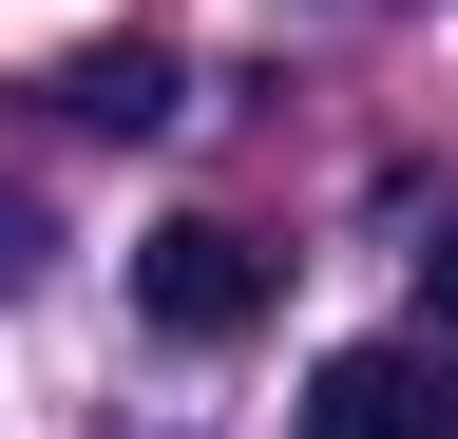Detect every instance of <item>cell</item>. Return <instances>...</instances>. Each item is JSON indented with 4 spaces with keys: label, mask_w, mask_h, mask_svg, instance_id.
Returning a JSON list of instances; mask_svg holds the SVG:
<instances>
[{
    "label": "cell",
    "mask_w": 458,
    "mask_h": 439,
    "mask_svg": "<svg viewBox=\"0 0 458 439\" xmlns=\"http://www.w3.org/2000/svg\"><path fill=\"white\" fill-rule=\"evenodd\" d=\"M134 325H172V344H249V325H267V249L229 230V210L134 230Z\"/></svg>",
    "instance_id": "cell-1"
},
{
    "label": "cell",
    "mask_w": 458,
    "mask_h": 439,
    "mask_svg": "<svg viewBox=\"0 0 458 439\" xmlns=\"http://www.w3.org/2000/svg\"><path fill=\"white\" fill-rule=\"evenodd\" d=\"M306 439H458V344H344L306 382Z\"/></svg>",
    "instance_id": "cell-2"
},
{
    "label": "cell",
    "mask_w": 458,
    "mask_h": 439,
    "mask_svg": "<svg viewBox=\"0 0 458 439\" xmlns=\"http://www.w3.org/2000/svg\"><path fill=\"white\" fill-rule=\"evenodd\" d=\"M57 115H77V134H153V115H172V38H96V58H57Z\"/></svg>",
    "instance_id": "cell-3"
},
{
    "label": "cell",
    "mask_w": 458,
    "mask_h": 439,
    "mask_svg": "<svg viewBox=\"0 0 458 439\" xmlns=\"http://www.w3.org/2000/svg\"><path fill=\"white\" fill-rule=\"evenodd\" d=\"M38 267H57V230H38V191H0V306H20Z\"/></svg>",
    "instance_id": "cell-4"
},
{
    "label": "cell",
    "mask_w": 458,
    "mask_h": 439,
    "mask_svg": "<svg viewBox=\"0 0 458 439\" xmlns=\"http://www.w3.org/2000/svg\"><path fill=\"white\" fill-rule=\"evenodd\" d=\"M420 306L458 325V210H439V230H420Z\"/></svg>",
    "instance_id": "cell-5"
}]
</instances>
